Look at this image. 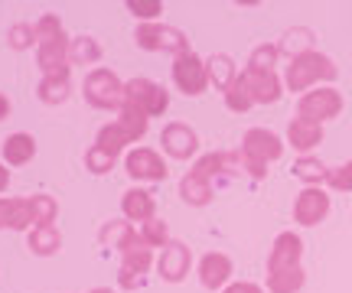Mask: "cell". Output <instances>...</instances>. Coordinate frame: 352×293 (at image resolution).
Instances as JSON below:
<instances>
[{
  "label": "cell",
  "instance_id": "cell-1",
  "mask_svg": "<svg viewBox=\"0 0 352 293\" xmlns=\"http://www.w3.org/2000/svg\"><path fill=\"white\" fill-rule=\"evenodd\" d=\"M340 69L329 59L327 52H303L297 59H290L287 69H284V89L287 91H300L307 95L310 89H320V85H329L336 82Z\"/></svg>",
  "mask_w": 352,
  "mask_h": 293
},
{
  "label": "cell",
  "instance_id": "cell-2",
  "mask_svg": "<svg viewBox=\"0 0 352 293\" xmlns=\"http://www.w3.org/2000/svg\"><path fill=\"white\" fill-rule=\"evenodd\" d=\"M280 156H284V141L277 137L274 130L267 128L245 130L239 147V166L252 179H264L267 176V163H277Z\"/></svg>",
  "mask_w": 352,
  "mask_h": 293
},
{
  "label": "cell",
  "instance_id": "cell-3",
  "mask_svg": "<svg viewBox=\"0 0 352 293\" xmlns=\"http://www.w3.org/2000/svg\"><path fill=\"white\" fill-rule=\"evenodd\" d=\"M147 128H151V117L144 115L140 108H134V104H127L118 111V117H114L111 124H104V128L98 130V147L101 150H108L111 156H118L121 150H127L131 143H138L147 137Z\"/></svg>",
  "mask_w": 352,
  "mask_h": 293
},
{
  "label": "cell",
  "instance_id": "cell-4",
  "mask_svg": "<svg viewBox=\"0 0 352 293\" xmlns=\"http://www.w3.org/2000/svg\"><path fill=\"white\" fill-rule=\"evenodd\" d=\"M85 102L98 111H121L124 108V82L111 69H91L82 82Z\"/></svg>",
  "mask_w": 352,
  "mask_h": 293
},
{
  "label": "cell",
  "instance_id": "cell-5",
  "mask_svg": "<svg viewBox=\"0 0 352 293\" xmlns=\"http://www.w3.org/2000/svg\"><path fill=\"white\" fill-rule=\"evenodd\" d=\"M342 108H346V102H342L340 89L320 85V89H310L307 95H300L297 117H307V121H314V124H327V121L342 115Z\"/></svg>",
  "mask_w": 352,
  "mask_h": 293
},
{
  "label": "cell",
  "instance_id": "cell-6",
  "mask_svg": "<svg viewBox=\"0 0 352 293\" xmlns=\"http://www.w3.org/2000/svg\"><path fill=\"white\" fill-rule=\"evenodd\" d=\"M134 43L147 52H173V59L183 56V52H189L186 33L176 30V26H166V23H140L138 33H134Z\"/></svg>",
  "mask_w": 352,
  "mask_h": 293
},
{
  "label": "cell",
  "instance_id": "cell-7",
  "mask_svg": "<svg viewBox=\"0 0 352 293\" xmlns=\"http://www.w3.org/2000/svg\"><path fill=\"white\" fill-rule=\"evenodd\" d=\"M173 85L186 98H199L202 91L209 89V65H206L199 52L189 49L173 59Z\"/></svg>",
  "mask_w": 352,
  "mask_h": 293
},
{
  "label": "cell",
  "instance_id": "cell-8",
  "mask_svg": "<svg viewBox=\"0 0 352 293\" xmlns=\"http://www.w3.org/2000/svg\"><path fill=\"white\" fill-rule=\"evenodd\" d=\"M124 102L140 108L147 117H160L170 108V91L151 78H131L124 82Z\"/></svg>",
  "mask_w": 352,
  "mask_h": 293
},
{
  "label": "cell",
  "instance_id": "cell-9",
  "mask_svg": "<svg viewBox=\"0 0 352 293\" xmlns=\"http://www.w3.org/2000/svg\"><path fill=\"white\" fill-rule=\"evenodd\" d=\"M36 65L43 78H69L72 62H69V36H56V39H43L36 43Z\"/></svg>",
  "mask_w": 352,
  "mask_h": 293
},
{
  "label": "cell",
  "instance_id": "cell-10",
  "mask_svg": "<svg viewBox=\"0 0 352 293\" xmlns=\"http://www.w3.org/2000/svg\"><path fill=\"white\" fill-rule=\"evenodd\" d=\"M124 169H127V176L138 179V183H164V179L170 176L164 156L157 150H151V147H134V150H127Z\"/></svg>",
  "mask_w": 352,
  "mask_h": 293
},
{
  "label": "cell",
  "instance_id": "cell-11",
  "mask_svg": "<svg viewBox=\"0 0 352 293\" xmlns=\"http://www.w3.org/2000/svg\"><path fill=\"white\" fill-rule=\"evenodd\" d=\"M329 209H333V202H329V192L323 186H303V192L294 199V222L303 228H314L329 215Z\"/></svg>",
  "mask_w": 352,
  "mask_h": 293
},
{
  "label": "cell",
  "instance_id": "cell-12",
  "mask_svg": "<svg viewBox=\"0 0 352 293\" xmlns=\"http://www.w3.org/2000/svg\"><path fill=\"white\" fill-rule=\"evenodd\" d=\"M153 268V251L147 244H140L134 251L121 255V268H118V287L121 290H138L140 283L147 281V274Z\"/></svg>",
  "mask_w": 352,
  "mask_h": 293
},
{
  "label": "cell",
  "instance_id": "cell-13",
  "mask_svg": "<svg viewBox=\"0 0 352 293\" xmlns=\"http://www.w3.org/2000/svg\"><path fill=\"white\" fill-rule=\"evenodd\" d=\"M160 143H164V153L173 156V160H189L199 153V134L183 124V121H173L160 130Z\"/></svg>",
  "mask_w": 352,
  "mask_h": 293
},
{
  "label": "cell",
  "instance_id": "cell-14",
  "mask_svg": "<svg viewBox=\"0 0 352 293\" xmlns=\"http://www.w3.org/2000/svg\"><path fill=\"white\" fill-rule=\"evenodd\" d=\"M303 257V238L294 235V231H280L267 251V274H277V270L287 268H300Z\"/></svg>",
  "mask_w": 352,
  "mask_h": 293
},
{
  "label": "cell",
  "instance_id": "cell-15",
  "mask_svg": "<svg viewBox=\"0 0 352 293\" xmlns=\"http://www.w3.org/2000/svg\"><path fill=\"white\" fill-rule=\"evenodd\" d=\"M189 268H192V251L183 242H170L157 257V274L166 283H183L186 281Z\"/></svg>",
  "mask_w": 352,
  "mask_h": 293
},
{
  "label": "cell",
  "instance_id": "cell-16",
  "mask_svg": "<svg viewBox=\"0 0 352 293\" xmlns=\"http://www.w3.org/2000/svg\"><path fill=\"white\" fill-rule=\"evenodd\" d=\"M241 78H245V85L252 91L254 104H277L280 95H284V78L277 75V72H261V69H248L245 65Z\"/></svg>",
  "mask_w": 352,
  "mask_h": 293
},
{
  "label": "cell",
  "instance_id": "cell-17",
  "mask_svg": "<svg viewBox=\"0 0 352 293\" xmlns=\"http://www.w3.org/2000/svg\"><path fill=\"white\" fill-rule=\"evenodd\" d=\"M232 274H235V264H232V257L222 255V251H209V255H202L199 261V283L206 290H226L228 283H232Z\"/></svg>",
  "mask_w": 352,
  "mask_h": 293
},
{
  "label": "cell",
  "instance_id": "cell-18",
  "mask_svg": "<svg viewBox=\"0 0 352 293\" xmlns=\"http://www.w3.org/2000/svg\"><path fill=\"white\" fill-rule=\"evenodd\" d=\"M98 242L104 244V248H114V251H121V255H127V251H134V248H140V235L138 228L127 222V218H111V222H104L98 228Z\"/></svg>",
  "mask_w": 352,
  "mask_h": 293
},
{
  "label": "cell",
  "instance_id": "cell-19",
  "mask_svg": "<svg viewBox=\"0 0 352 293\" xmlns=\"http://www.w3.org/2000/svg\"><path fill=\"white\" fill-rule=\"evenodd\" d=\"M287 143L300 156H310V150H316L323 143V124H314L307 117H294L287 124Z\"/></svg>",
  "mask_w": 352,
  "mask_h": 293
},
{
  "label": "cell",
  "instance_id": "cell-20",
  "mask_svg": "<svg viewBox=\"0 0 352 293\" xmlns=\"http://www.w3.org/2000/svg\"><path fill=\"white\" fill-rule=\"evenodd\" d=\"M121 212H124V218L134 225V222H151V218H157V199H153V192L140 189V186H134V189H127L124 196H121Z\"/></svg>",
  "mask_w": 352,
  "mask_h": 293
},
{
  "label": "cell",
  "instance_id": "cell-21",
  "mask_svg": "<svg viewBox=\"0 0 352 293\" xmlns=\"http://www.w3.org/2000/svg\"><path fill=\"white\" fill-rule=\"evenodd\" d=\"M206 65H209V85H212L215 91H222V95H226V91L235 85V78L241 75L235 59H232L228 52H215L212 59H206Z\"/></svg>",
  "mask_w": 352,
  "mask_h": 293
},
{
  "label": "cell",
  "instance_id": "cell-22",
  "mask_svg": "<svg viewBox=\"0 0 352 293\" xmlns=\"http://www.w3.org/2000/svg\"><path fill=\"white\" fill-rule=\"evenodd\" d=\"M0 153H3V163L7 166H26L33 156H36V141L20 130V134H10V137L3 141Z\"/></svg>",
  "mask_w": 352,
  "mask_h": 293
},
{
  "label": "cell",
  "instance_id": "cell-23",
  "mask_svg": "<svg viewBox=\"0 0 352 293\" xmlns=\"http://www.w3.org/2000/svg\"><path fill=\"white\" fill-rule=\"evenodd\" d=\"M26 248L36 257H52L63 248V231L56 228V225H43V228L26 231Z\"/></svg>",
  "mask_w": 352,
  "mask_h": 293
},
{
  "label": "cell",
  "instance_id": "cell-24",
  "mask_svg": "<svg viewBox=\"0 0 352 293\" xmlns=\"http://www.w3.org/2000/svg\"><path fill=\"white\" fill-rule=\"evenodd\" d=\"M212 183L209 179H202V176H196L192 169H189L186 176L179 179V199L186 205H196V209H202V205H209L212 202Z\"/></svg>",
  "mask_w": 352,
  "mask_h": 293
},
{
  "label": "cell",
  "instance_id": "cell-25",
  "mask_svg": "<svg viewBox=\"0 0 352 293\" xmlns=\"http://www.w3.org/2000/svg\"><path fill=\"white\" fill-rule=\"evenodd\" d=\"M277 49H280V56H287V59H297L303 52H314V30L294 26V30H287V33L280 36Z\"/></svg>",
  "mask_w": 352,
  "mask_h": 293
},
{
  "label": "cell",
  "instance_id": "cell-26",
  "mask_svg": "<svg viewBox=\"0 0 352 293\" xmlns=\"http://www.w3.org/2000/svg\"><path fill=\"white\" fill-rule=\"evenodd\" d=\"M235 160H239V153H206V156H199V160L192 163V173L212 183V176L228 173V163H235Z\"/></svg>",
  "mask_w": 352,
  "mask_h": 293
},
{
  "label": "cell",
  "instance_id": "cell-27",
  "mask_svg": "<svg viewBox=\"0 0 352 293\" xmlns=\"http://www.w3.org/2000/svg\"><path fill=\"white\" fill-rule=\"evenodd\" d=\"M101 59V46L95 36H76L69 39V62L72 65H95Z\"/></svg>",
  "mask_w": 352,
  "mask_h": 293
},
{
  "label": "cell",
  "instance_id": "cell-28",
  "mask_svg": "<svg viewBox=\"0 0 352 293\" xmlns=\"http://www.w3.org/2000/svg\"><path fill=\"white\" fill-rule=\"evenodd\" d=\"M303 283H307L303 268H287L277 270V274H267V293H300Z\"/></svg>",
  "mask_w": 352,
  "mask_h": 293
},
{
  "label": "cell",
  "instance_id": "cell-29",
  "mask_svg": "<svg viewBox=\"0 0 352 293\" xmlns=\"http://www.w3.org/2000/svg\"><path fill=\"white\" fill-rule=\"evenodd\" d=\"M294 176L307 183V186H323L329 176V166H323L316 156H300L297 163H294Z\"/></svg>",
  "mask_w": 352,
  "mask_h": 293
},
{
  "label": "cell",
  "instance_id": "cell-30",
  "mask_svg": "<svg viewBox=\"0 0 352 293\" xmlns=\"http://www.w3.org/2000/svg\"><path fill=\"white\" fill-rule=\"evenodd\" d=\"M69 91H72L69 78H39V85H36V95H39V102L43 104L69 102Z\"/></svg>",
  "mask_w": 352,
  "mask_h": 293
},
{
  "label": "cell",
  "instance_id": "cell-31",
  "mask_svg": "<svg viewBox=\"0 0 352 293\" xmlns=\"http://www.w3.org/2000/svg\"><path fill=\"white\" fill-rule=\"evenodd\" d=\"M140 242L147 244V248H160V251H164L173 238H170V228H166L164 218H151V222L140 225Z\"/></svg>",
  "mask_w": 352,
  "mask_h": 293
},
{
  "label": "cell",
  "instance_id": "cell-32",
  "mask_svg": "<svg viewBox=\"0 0 352 293\" xmlns=\"http://www.w3.org/2000/svg\"><path fill=\"white\" fill-rule=\"evenodd\" d=\"M226 98V108L228 111H235V115H245V111H252L254 102H252V91H248V85H245V78H235V85L222 95Z\"/></svg>",
  "mask_w": 352,
  "mask_h": 293
},
{
  "label": "cell",
  "instance_id": "cell-33",
  "mask_svg": "<svg viewBox=\"0 0 352 293\" xmlns=\"http://www.w3.org/2000/svg\"><path fill=\"white\" fill-rule=\"evenodd\" d=\"M114 163H118V156H111L108 150H101L98 143L85 150V169H88V173H95V176H104V173H111Z\"/></svg>",
  "mask_w": 352,
  "mask_h": 293
},
{
  "label": "cell",
  "instance_id": "cell-34",
  "mask_svg": "<svg viewBox=\"0 0 352 293\" xmlns=\"http://www.w3.org/2000/svg\"><path fill=\"white\" fill-rule=\"evenodd\" d=\"M277 43H261V46H254L252 49V59H248V69H261V72H274L277 65Z\"/></svg>",
  "mask_w": 352,
  "mask_h": 293
},
{
  "label": "cell",
  "instance_id": "cell-35",
  "mask_svg": "<svg viewBox=\"0 0 352 293\" xmlns=\"http://www.w3.org/2000/svg\"><path fill=\"white\" fill-rule=\"evenodd\" d=\"M33 209H36V228L52 225L56 215H59V202L52 199L50 192H36V196H33Z\"/></svg>",
  "mask_w": 352,
  "mask_h": 293
},
{
  "label": "cell",
  "instance_id": "cell-36",
  "mask_svg": "<svg viewBox=\"0 0 352 293\" xmlns=\"http://www.w3.org/2000/svg\"><path fill=\"white\" fill-rule=\"evenodd\" d=\"M7 39H10V49L23 52L30 46H36V30H33V23H13Z\"/></svg>",
  "mask_w": 352,
  "mask_h": 293
},
{
  "label": "cell",
  "instance_id": "cell-37",
  "mask_svg": "<svg viewBox=\"0 0 352 293\" xmlns=\"http://www.w3.org/2000/svg\"><path fill=\"white\" fill-rule=\"evenodd\" d=\"M127 10L138 16L140 23H157V16L164 13L160 0H127Z\"/></svg>",
  "mask_w": 352,
  "mask_h": 293
},
{
  "label": "cell",
  "instance_id": "cell-38",
  "mask_svg": "<svg viewBox=\"0 0 352 293\" xmlns=\"http://www.w3.org/2000/svg\"><path fill=\"white\" fill-rule=\"evenodd\" d=\"M327 186L336 192H352V160L342 166H329V176H327Z\"/></svg>",
  "mask_w": 352,
  "mask_h": 293
},
{
  "label": "cell",
  "instance_id": "cell-39",
  "mask_svg": "<svg viewBox=\"0 0 352 293\" xmlns=\"http://www.w3.org/2000/svg\"><path fill=\"white\" fill-rule=\"evenodd\" d=\"M222 293H264V287L254 281H235V283H228Z\"/></svg>",
  "mask_w": 352,
  "mask_h": 293
},
{
  "label": "cell",
  "instance_id": "cell-40",
  "mask_svg": "<svg viewBox=\"0 0 352 293\" xmlns=\"http://www.w3.org/2000/svg\"><path fill=\"white\" fill-rule=\"evenodd\" d=\"M7 212H10V199H3V196H0V231L7 228Z\"/></svg>",
  "mask_w": 352,
  "mask_h": 293
},
{
  "label": "cell",
  "instance_id": "cell-41",
  "mask_svg": "<svg viewBox=\"0 0 352 293\" xmlns=\"http://www.w3.org/2000/svg\"><path fill=\"white\" fill-rule=\"evenodd\" d=\"M7 186H10V169H7V163L0 160V192L7 189Z\"/></svg>",
  "mask_w": 352,
  "mask_h": 293
},
{
  "label": "cell",
  "instance_id": "cell-42",
  "mask_svg": "<svg viewBox=\"0 0 352 293\" xmlns=\"http://www.w3.org/2000/svg\"><path fill=\"white\" fill-rule=\"evenodd\" d=\"M7 115H10V98H7V95L0 91V121H3Z\"/></svg>",
  "mask_w": 352,
  "mask_h": 293
},
{
  "label": "cell",
  "instance_id": "cell-43",
  "mask_svg": "<svg viewBox=\"0 0 352 293\" xmlns=\"http://www.w3.org/2000/svg\"><path fill=\"white\" fill-rule=\"evenodd\" d=\"M88 293H114L111 287H95V290H88Z\"/></svg>",
  "mask_w": 352,
  "mask_h": 293
}]
</instances>
